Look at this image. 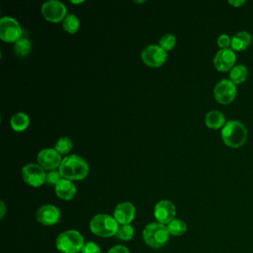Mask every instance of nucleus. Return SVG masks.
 Masks as SVG:
<instances>
[{
    "label": "nucleus",
    "mask_w": 253,
    "mask_h": 253,
    "mask_svg": "<svg viewBox=\"0 0 253 253\" xmlns=\"http://www.w3.org/2000/svg\"><path fill=\"white\" fill-rule=\"evenodd\" d=\"M58 171L62 178L70 181L82 180L89 173V165L82 157L71 154L62 159Z\"/></svg>",
    "instance_id": "f257e3e1"
},
{
    "label": "nucleus",
    "mask_w": 253,
    "mask_h": 253,
    "mask_svg": "<svg viewBox=\"0 0 253 253\" xmlns=\"http://www.w3.org/2000/svg\"><path fill=\"white\" fill-rule=\"evenodd\" d=\"M247 128L245 126L236 120H231L225 123L221 128V138L225 145L237 148L243 145L247 139Z\"/></svg>",
    "instance_id": "f03ea898"
},
{
    "label": "nucleus",
    "mask_w": 253,
    "mask_h": 253,
    "mask_svg": "<svg viewBox=\"0 0 253 253\" xmlns=\"http://www.w3.org/2000/svg\"><path fill=\"white\" fill-rule=\"evenodd\" d=\"M84 244L83 235L75 229L62 231L55 239V247L61 253H80Z\"/></svg>",
    "instance_id": "7ed1b4c3"
},
{
    "label": "nucleus",
    "mask_w": 253,
    "mask_h": 253,
    "mask_svg": "<svg viewBox=\"0 0 253 253\" xmlns=\"http://www.w3.org/2000/svg\"><path fill=\"white\" fill-rule=\"evenodd\" d=\"M169 236L170 233L167 226L157 221L148 223L142 231L144 243L152 249H159L165 245L169 239Z\"/></svg>",
    "instance_id": "20e7f679"
},
{
    "label": "nucleus",
    "mask_w": 253,
    "mask_h": 253,
    "mask_svg": "<svg viewBox=\"0 0 253 253\" xmlns=\"http://www.w3.org/2000/svg\"><path fill=\"white\" fill-rule=\"evenodd\" d=\"M119 225L120 224L115 217L107 213H99L94 215L89 223L91 232L100 237L115 236Z\"/></svg>",
    "instance_id": "39448f33"
},
{
    "label": "nucleus",
    "mask_w": 253,
    "mask_h": 253,
    "mask_svg": "<svg viewBox=\"0 0 253 253\" xmlns=\"http://www.w3.org/2000/svg\"><path fill=\"white\" fill-rule=\"evenodd\" d=\"M22 28L12 17H2L0 20V38L5 42H16L22 38Z\"/></svg>",
    "instance_id": "423d86ee"
},
{
    "label": "nucleus",
    "mask_w": 253,
    "mask_h": 253,
    "mask_svg": "<svg viewBox=\"0 0 253 253\" xmlns=\"http://www.w3.org/2000/svg\"><path fill=\"white\" fill-rule=\"evenodd\" d=\"M236 86L229 79H221L213 89L214 99L222 105L230 104L236 97Z\"/></svg>",
    "instance_id": "0eeeda50"
},
{
    "label": "nucleus",
    "mask_w": 253,
    "mask_h": 253,
    "mask_svg": "<svg viewBox=\"0 0 253 253\" xmlns=\"http://www.w3.org/2000/svg\"><path fill=\"white\" fill-rule=\"evenodd\" d=\"M22 177L26 184L37 188L45 183L46 174L39 164L28 163L22 168Z\"/></svg>",
    "instance_id": "6e6552de"
},
{
    "label": "nucleus",
    "mask_w": 253,
    "mask_h": 253,
    "mask_svg": "<svg viewBox=\"0 0 253 253\" xmlns=\"http://www.w3.org/2000/svg\"><path fill=\"white\" fill-rule=\"evenodd\" d=\"M67 10L65 5L57 0H49L42 4V14L43 18L51 23H58L63 21L66 17Z\"/></svg>",
    "instance_id": "1a4fd4ad"
},
{
    "label": "nucleus",
    "mask_w": 253,
    "mask_h": 253,
    "mask_svg": "<svg viewBox=\"0 0 253 253\" xmlns=\"http://www.w3.org/2000/svg\"><path fill=\"white\" fill-rule=\"evenodd\" d=\"M142 61L150 67H159L161 66L166 58L167 52L158 44H149L141 51Z\"/></svg>",
    "instance_id": "9d476101"
},
{
    "label": "nucleus",
    "mask_w": 253,
    "mask_h": 253,
    "mask_svg": "<svg viewBox=\"0 0 253 253\" xmlns=\"http://www.w3.org/2000/svg\"><path fill=\"white\" fill-rule=\"evenodd\" d=\"M37 160L38 164L44 170L52 171L57 167L59 168L62 158L61 154L58 153L54 148H43L38 153Z\"/></svg>",
    "instance_id": "9b49d317"
},
{
    "label": "nucleus",
    "mask_w": 253,
    "mask_h": 253,
    "mask_svg": "<svg viewBox=\"0 0 253 253\" xmlns=\"http://www.w3.org/2000/svg\"><path fill=\"white\" fill-rule=\"evenodd\" d=\"M154 217L157 222L167 225L175 218L176 208L173 203L167 200L159 201L154 207Z\"/></svg>",
    "instance_id": "f8f14e48"
},
{
    "label": "nucleus",
    "mask_w": 253,
    "mask_h": 253,
    "mask_svg": "<svg viewBox=\"0 0 253 253\" xmlns=\"http://www.w3.org/2000/svg\"><path fill=\"white\" fill-rule=\"evenodd\" d=\"M236 62V55L234 50L231 48L226 49H219L214 57H213V64L216 70L220 72L230 71Z\"/></svg>",
    "instance_id": "ddd939ff"
},
{
    "label": "nucleus",
    "mask_w": 253,
    "mask_h": 253,
    "mask_svg": "<svg viewBox=\"0 0 253 253\" xmlns=\"http://www.w3.org/2000/svg\"><path fill=\"white\" fill-rule=\"evenodd\" d=\"M36 218L41 224L50 226L59 221L60 211L58 208L53 205H43L38 209Z\"/></svg>",
    "instance_id": "4468645a"
},
{
    "label": "nucleus",
    "mask_w": 253,
    "mask_h": 253,
    "mask_svg": "<svg viewBox=\"0 0 253 253\" xmlns=\"http://www.w3.org/2000/svg\"><path fill=\"white\" fill-rule=\"evenodd\" d=\"M135 216V207L129 202H123L116 206L114 217L119 224H130Z\"/></svg>",
    "instance_id": "2eb2a0df"
},
{
    "label": "nucleus",
    "mask_w": 253,
    "mask_h": 253,
    "mask_svg": "<svg viewBox=\"0 0 253 253\" xmlns=\"http://www.w3.org/2000/svg\"><path fill=\"white\" fill-rule=\"evenodd\" d=\"M54 189L56 196L64 201H69L73 199L76 194V187L73 182L65 178H61L54 187Z\"/></svg>",
    "instance_id": "dca6fc26"
},
{
    "label": "nucleus",
    "mask_w": 253,
    "mask_h": 253,
    "mask_svg": "<svg viewBox=\"0 0 253 253\" xmlns=\"http://www.w3.org/2000/svg\"><path fill=\"white\" fill-rule=\"evenodd\" d=\"M252 37L246 31H240L231 38L230 48L234 51H242L248 48L251 44Z\"/></svg>",
    "instance_id": "f3484780"
},
{
    "label": "nucleus",
    "mask_w": 253,
    "mask_h": 253,
    "mask_svg": "<svg viewBox=\"0 0 253 253\" xmlns=\"http://www.w3.org/2000/svg\"><path fill=\"white\" fill-rule=\"evenodd\" d=\"M206 126L212 129H217L220 127H223L225 125V117L224 115L216 110L210 111L205 118Z\"/></svg>",
    "instance_id": "a211bd4d"
},
{
    "label": "nucleus",
    "mask_w": 253,
    "mask_h": 253,
    "mask_svg": "<svg viewBox=\"0 0 253 253\" xmlns=\"http://www.w3.org/2000/svg\"><path fill=\"white\" fill-rule=\"evenodd\" d=\"M29 124H30V119H29L28 115L25 113H22V112L14 114L10 120L11 127L15 131L25 130L28 127Z\"/></svg>",
    "instance_id": "6ab92c4d"
},
{
    "label": "nucleus",
    "mask_w": 253,
    "mask_h": 253,
    "mask_svg": "<svg viewBox=\"0 0 253 253\" xmlns=\"http://www.w3.org/2000/svg\"><path fill=\"white\" fill-rule=\"evenodd\" d=\"M248 77V69L245 65L237 64L229 71V80L235 85L243 83Z\"/></svg>",
    "instance_id": "aec40b11"
},
{
    "label": "nucleus",
    "mask_w": 253,
    "mask_h": 253,
    "mask_svg": "<svg viewBox=\"0 0 253 253\" xmlns=\"http://www.w3.org/2000/svg\"><path fill=\"white\" fill-rule=\"evenodd\" d=\"M166 226L170 235H174V236H181L187 230L186 222L180 218H174Z\"/></svg>",
    "instance_id": "412c9836"
},
{
    "label": "nucleus",
    "mask_w": 253,
    "mask_h": 253,
    "mask_svg": "<svg viewBox=\"0 0 253 253\" xmlns=\"http://www.w3.org/2000/svg\"><path fill=\"white\" fill-rule=\"evenodd\" d=\"M31 51V42L27 38H21L14 43V53L18 57H25Z\"/></svg>",
    "instance_id": "4be33fe9"
},
{
    "label": "nucleus",
    "mask_w": 253,
    "mask_h": 253,
    "mask_svg": "<svg viewBox=\"0 0 253 253\" xmlns=\"http://www.w3.org/2000/svg\"><path fill=\"white\" fill-rule=\"evenodd\" d=\"M79 19L74 14H68L62 21V27L68 34H75L79 29Z\"/></svg>",
    "instance_id": "5701e85b"
},
{
    "label": "nucleus",
    "mask_w": 253,
    "mask_h": 253,
    "mask_svg": "<svg viewBox=\"0 0 253 253\" xmlns=\"http://www.w3.org/2000/svg\"><path fill=\"white\" fill-rule=\"evenodd\" d=\"M134 235V228L131 224H120L116 233V237L122 241H129Z\"/></svg>",
    "instance_id": "b1692460"
},
{
    "label": "nucleus",
    "mask_w": 253,
    "mask_h": 253,
    "mask_svg": "<svg viewBox=\"0 0 253 253\" xmlns=\"http://www.w3.org/2000/svg\"><path fill=\"white\" fill-rule=\"evenodd\" d=\"M71 148H72V140L66 136L59 137L54 145V149L60 154L69 153Z\"/></svg>",
    "instance_id": "393cba45"
},
{
    "label": "nucleus",
    "mask_w": 253,
    "mask_h": 253,
    "mask_svg": "<svg viewBox=\"0 0 253 253\" xmlns=\"http://www.w3.org/2000/svg\"><path fill=\"white\" fill-rule=\"evenodd\" d=\"M176 44V37L172 34H165L159 40V45L165 50H171Z\"/></svg>",
    "instance_id": "a878e982"
},
{
    "label": "nucleus",
    "mask_w": 253,
    "mask_h": 253,
    "mask_svg": "<svg viewBox=\"0 0 253 253\" xmlns=\"http://www.w3.org/2000/svg\"><path fill=\"white\" fill-rule=\"evenodd\" d=\"M61 175H60V172L57 171V170H52V171H49L47 174H46V178H45V183L49 186H56V184L59 182V180L61 179Z\"/></svg>",
    "instance_id": "bb28decb"
},
{
    "label": "nucleus",
    "mask_w": 253,
    "mask_h": 253,
    "mask_svg": "<svg viewBox=\"0 0 253 253\" xmlns=\"http://www.w3.org/2000/svg\"><path fill=\"white\" fill-rule=\"evenodd\" d=\"M80 253H101V249L94 241H87L85 242Z\"/></svg>",
    "instance_id": "cd10ccee"
},
{
    "label": "nucleus",
    "mask_w": 253,
    "mask_h": 253,
    "mask_svg": "<svg viewBox=\"0 0 253 253\" xmlns=\"http://www.w3.org/2000/svg\"><path fill=\"white\" fill-rule=\"evenodd\" d=\"M217 45L220 47V49L229 48L231 45V38L225 34L220 35L217 38Z\"/></svg>",
    "instance_id": "c85d7f7f"
},
{
    "label": "nucleus",
    "mask_w": 253,
    "mask_h": 253,
    "mask_svg": "<svg viewBox=\"0 0 253 253\" xmlns=\"http://www.w3.org/2000/svg\"><path fill=\"white\" fill-rule=\"evenodd\" d=\"M108 253H130V252H129V250L126 246L118 244V245H115V246L111 247L108 250Z\"/></svg>",
    "instance_id": "c756f323"
},
{
    "label": "nucleus",
    "mask_w": 253,
    "mask_h": 253,
    "mask_svg": "<svg viewBox=\"0 0 253 253\" xmlns=\"http://www.w3.org/2000/svg\"><path fill=\"white\" fill-rule=\"evenodd\" d=\"M246 1L245 0H228V4L232 5L233 7H240L242 6Z\"/></svg>",
    "instance_id": "7c9ffc66"
},
{
    "label": "nucleus",
    "mask_w": 253,
    "mask_h": 253,
    "mask_svg": "<svg viewBox=\"0 0 253 253\" xmlns=\"http://www.w3.org/2000/svg\"><path fill=\"white\" fill-rule=\"evenodd\" d=\"M0 204H1V218H3V216L5 214V205L3 202H1Z\"/></svg>",
    "instance_id": "2f4dec72"
},
{
    "label": "nucleus",
    "mask_w": 253,
    "mask_h": 253,
    "mask_svg": "<svg viewBox=\"0 0 253 253\" xmlns=\"http://www.w3.org/2000/svg\"><path fill=\"white\" fill-rule=\"evenodd\" d=\"M83 1H71V3L73 4H79V3H82Z\"/></svg>",
    "instance_id": "473e14b6"
}]
</instances>
